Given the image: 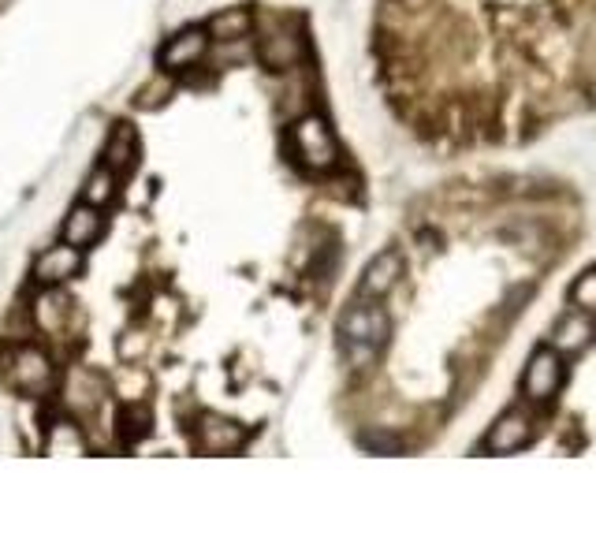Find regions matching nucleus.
Listing matches in <instances>:
<instances>
[{"label":"nucleus","instance_id":"obj_1","mask_svg":"<svg viewBox=\"0 0 596 559\" xmlns=\"http://www.w3.org/2000/svg\"><path fill=\"white\" fill-rule=\"evenodd\" d=\"M388 314L377 306V299H358L339 317V347L354 369H366L377 362V355L388 343Z\"/></svg>","mask_w":596,"mask_h":559},{"label":"nucleus","instance_id":"obj_2","mask_svg":"<svg viewBox=\"0 0 596 559\" xmlns=\"http://www.w3.org/2000/svg\"><path fill=\"white\" fill-rule=\"evenodd\" d=\"M291 150H295V161L313 176H325L339 164V142L317 112H306L291 123Z\"/></svg>","mask_w":596,"mask_h":559},{"label":"nucleus","instance_id":"obj_3","mask_svg":"<svg viewBox=\"0 0 596 559\" xmlns=\"http://www.w3.org/2000/svg\"><path fill=\"white\" fill-rule=\"evenodd\" d=\"M53 381H56V369H53V358L45 355L41 347L27 343V347H19L8 362V384H12L15 392H23V396H49L53 392Z\"/></svg>","mask_w":596,"mask_h":559},{"label":"nucleus","instance_id":"obj_4","mask_svg":"<svg viewBox=\"0 0 596 559\" xmlns=\"http://www.w3.org/2000/svg\"><path fill=\"white\" fill-rule=\"evenodd\" d=\"M258 60L269 71H295L302 60V38L287 23H265L258 30Z\"/></svg>","mask_w":596,"mask_h":559},{"label":"nucleus","instance_id":"obj_5","mask_svg":"<svg viewBox=\"0 0 596 559\" xmlns=\"http://www.w3.org/2000/svg\"><path fill=\"white\" fill-rule=\"evenodd\" d=\"M559 384H563V358L556 347L533 351L526 373H522V392L529 403H548L559 392Z\"/></svg>","mask_w":596,"mask_h":559},{"label":"nucleus","instance_id":"obj_6","mask_svg":"<svg viewBox=\"0 0 596 559\" xmlns=\"http://www.w3.org/2000/svg\"><path fill=\"white\" fill-rule=\"evenodd\" d=\"M82 273V250L71 243L49 246L38 261H34V280L45 287H64Z\"/></svg>","mask_w":596,"mask_h":559},{"label":"nucleus","instance_id":"obj_7","mask_svg":"<svg viewBox=\"0 0 596 559\" xmlns=\"http://www.w3.org/2000/svg\"><path fill=\"white\" fill-rule=\"evenodd\" d=\"M209 34L198 27L190 30H179L176 38H168V45L161 49V68L164 71H190L198 68L205 60V53H209Z\"/></svg>","mask_w":596,"mask_h":559},{"label":"nucleus","instance_id":"obj_8","mask_svg":"<svg viewBox=\"0 0 596 559\" xmlns=\"http://www.w3.org/2000/svg\"><path fill=\"white\" fill-rule=\"evenodd\" d=\"M109 396V384L101 373L94 369H71L68 373V384H64V399H68V407L75 414H94L101 403Z\"/></svg>","mask_w":596,"mask_h":559},{"label":"nucleus","instance_id":"obj_9","mask_svg":"<svg viewBox=\"0 0 596 559\" xmlns=\"http://www.w3.org/2000/svg\"><path fill=\"white\" fill-rule=\"evenodd\" d=\"M198 444L209 455H228V451H239L246 444V429L239 422H231L224 414H202L198 422Z\"/></svg>","mask_w":596,"mask_h":559},{"label":"nucleus","instance_id":"obj_10","mask_svg":"<svg viewBox=\"0 0 596 559\" xmlns=\"http://www.w3.org/2000/svg\"><path fill=\"white\" fill-rule=\"evenodd\" d=\"M529 437H533V425H529L526 414H522V410H507L500 422L488 429L485 451H492V455H511V451L526 448Z\"/></svg>","mask_w":596,"mask_h":559},{"label":"nucleus","instance_id":"obj_11","mask_svg":"<svg viewBox=\"0 0 596 559\" xmlns=\"http://www.w3.org/2000/svg\"><path fill=\"white\" fill-rule=\"evenodd\" d=\"M399 276H403V258H399L395 250H384V254H377V258L366 265L362 284H358V295H362V299H384V295L399 284Z\"/></svg>","mask_w":596,"mask_h":559},{"label":"nucleus","instance_id":"obj_12","mask_svg":"<svg viewBox=\"0 0 596 559\" xmlns=\"http://www.w3.org/2000/svg\"><path fill=\"white\" fill-rule=\"evenodd\" d=\"M138 153H142L138 131L131 123H116L109 131V142H105V168L112 176H127V172H135Z\"/></svg>","mask_w":596,"mask_h":559},{"label":"nucleus","instance_id":"obj_13","mask_svg":"<svg viewBox=\"0 0 596 559\" xmlns=\"http://www.w3.org/2000/svg\"><path fill=\"white\" fill-rule=\"evenodd\" d=\"M101 235H105V217H101V209L90 202H79L68 213V220H64V243L79 246V250L94 246Z\"/></svg>","mask_w":596,"mask_h":559},{"label":"nucleus","instance_id":"obj_14","mask_svg":"<svg viewBox=\"0 0 596 559\" xmlns=\"http://www.w3.org/2000/svg\"><path fill=\"white\" fill-rule=\"evenodd\" d=\"M596 336V325L589 314H570L563 317L556 325V332H552V347H556L559 355H574V351H582V347H589Z\"/></svg>","mask_w":596,"mask_h":559},{"label":"nucleus","instance_id":"obj_15","mask_svg":"<svg viewBox=\"0 0 596 559\" xmlns=\"http://www.w3.org/2000/svg\"><path fill=\"white\" fill-rule=\"evenodd\" d=\"M250 30H254V15L246 12V8H228V12H217L209 19V41H243L250 38Z\"/></svg>","mask_w":596,"mask_h":559},{"label":"nucleus","instance_id":"obj_16","mask_svg":"<svg viewBox=\"0 0 596 559\" xmlns=\"http://www.w3.org/2000/svg\"><path fill=\"white\" fill-rule=\"evenodd\" d=\"M34 317H38V325L49 328V332H60V328L68 325L71 306H68V299L60 295V287H49L45 295H38V302H34Z\"/></svg>","mask_w":596,"mask_h":559},{"label":"nucleus","instance_id":"obj_17","mask_svg":"<svg viewBox=\"0 0 596 559\" xmlns=\"http://www.w3.org/2000/svg\"><path fill=\"white\" fill-rule=\"evenodd\" d=\"M116 179L120 176H112L109 168L101 164L97 172H90V179H86V187H82V202H90V205H97V209H105V205L116 198Z\"/></svg>","mask_w":596,"mask_h":559},{"label":"nucleus","instance_id":"obj_18","mask_svg":"<svg viewBox=\"0 0 596 559\" xmlns=\"http://www.w3.org/2000/svg\"><path fill=\"white\" fill-rule=\"evenodd\" d=\"M64 444H71V451H75V455H82V451H86V444H82V437H79V429H75L71 422H60V425H53V429H49V451L64 455Z\"/></svg>","mask_w":596,"mask_h":559},{"label":"nucleus","instance_id":"obj_19","mask_svg":"<svg viewBox=\"0 0 596 559\" xmlns=\"http://www.w3.org/2000/svg\"><path fill=\"white\" fill-rule=\"evenodd\" d=\"M574 306L582 314H593L596 310V273H585L578 284H574Z\"/></svg>","mask_w":596,"mask_h":559},{"label":"nucleus","instance_id":"obj_20","mask_svg":"<svg viewBox=\"0 0 596 559\" xmlns=\"http://www.w3.org/2000/svg\"><path fill=\"white\" fill-rule=\"evenodd\" d=\"M168 94H172V86H168V79H157L153 86H146V90H142V94L135 97V105H138V109H157V105H161V101H164Z\"/></svg>","mask_w":596,"mask_h":559},{"label":"nucleus","instance_id":"obj_21","mask_svg":"<svg viewBox=\"0 0 596 559\" xmlns=\"http://www.w3.org/2000/svg\"><path fill=\"white\" fill-rule=\"evenodd\" d=\"M362 448H369V451H399V440L388 437V433H366V437H362Z\"/></svg>","mask_w":596,"mask_h":559}]
</instances>
